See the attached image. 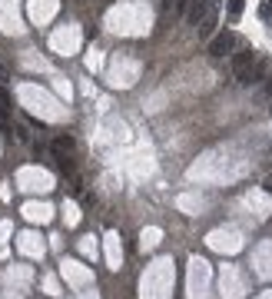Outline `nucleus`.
<instances>
[{
	"instance_id": "nucleus-4",
	"label": "nucleus",
	"mask_w": 272,
	"mask_h": 299,
	"mask_svg": "<svg viewBox=\"0 0 272 299\" xmlns=\"http://www.w3.org/2000/svg\"><path fill=\"white\" fill-rule=\"evenodd\" d=\"M196 30H199V37H213V33H216V7L196 23Z\"/></svg>"
},
{
	"instance_id": "nucleus-9",
	"label": "nucleus",
	"mask_w": 272,
	"mask_h": 299,
	"mask_svg": "<svg viewBox=\"0 0 272 299\" xmlns=\"http://www.w3.org/2000/svg\"><path fill=\"white\" fill-rule=\"evenodd\" d=\"M259 17H262V20H269V17H272V0H262V7H259Z\"/></svg>"
},
{
	"instance_id": "nucleus-2",
	"label": "nucleus",
	"mask_w": 272,
	"mask_h": 299,
	"mask_svg": "<svg viewBox=\"0 0 272 299\" xmlns=\"http://www.w3.org/2000/svg\"><path fill=\"white\" fill-rule=\"evenodd\" d=\"M209 10H213V0H189V7H186V20L196 27V23L203 20Z\"/></svg>"
},
{
	"instance_id": "nucleus-1",
	"label": "nucleus",
	"mask_w": 272,
	"mask_h": 299,
	"mask_svg": "<svg viewBox=\"0 0 272 299\" xmlns=\"http://www.w3.org/2000/svg\"><path fill=\"white\" fill-rule=\"evenodd\" d=\"M232 47H236V33L222 30V33H216V37L209 40V57H226Z\"/></svg>"
},
{
	"instance_id": "nucleus-8",
	"label": "nucleus",
	"mask_w": 272,
	"mask_h": 299,
	"mask_svg": "<svg viewBox=\"0 0 272 299\" xmlns=\"http://www.w3.org/2000/svg\"><path fill=\"white\" fill-rule=\"evenodd\" d=\"M7 110H10V93L0 87V113H7Z\"/></svg>"
},
{
	"instance_id": "nucleus-5",
	"label": "nucleus",
	"mask_w": 272,
	"mask_h": 299,
	"mask_svg": "<svg viewBox=\"0 0 272 299\" xmlns=\"http://www.w3.org/2000/svg\"><path fill=\"white\" fill-rule=\"evenodd\" d=\"M54 150H56V153H73V150H76L73 136H54Z\"/></svg>"
},
{
	"instance_id": "nucleus-3",
	"label": "nucleus",
	"mask_w": 272,
	"mask_h": 299,
	"mask_svg": "<svg viewBox=\"0 0 272 299\" xmlns=\"http://www.w3.org/2000/svg\"><path fill=\"white\" fill-rule=\"evenodd\" d=\"M252 60H256V50H252V47H246V50H239V54H232V70L239 73V70L252 66Z\"/></svg>"
},
{
	"instance_id": "nucleus-12",
	"label": "nucleus",
	"mask_w": 272,
	"mask_h": 299,
	"mask_svg": "<svg viewBox=\"0 0 272 299\" xmlns=\"http://www.w3.org/2000/svg\"><path fill=\"white\" fill-rule=\"evenodd\" d=\"M3 80H7V66L0 63V83H3Z\"/></svg>"
},
{
	"instance_id": "nucleus-7",
	"label": "nucleus",
	"mask_w": 272,
	"mask_h": 299,
	"mask_svg": "<svg viewBox=\"0 0 272 299\" xmlns=\"http://www.w3.org/2000/svg\"><path fill=\"white\" fill-rule=\"evenodd\" d=\"M242 10H246V0H229V7H226L229 20H239V17H242Z\"/></svg>"
},
{
	"instance_id": "nucleus-13",
	"label": "nucleus",
	"mask_w": 272,
	"mask_h": 299,
	"mask_svg": "<svg viewBox=\"0 0 272 299\" xmlns=\"http://www.w3.org/2000/svg\"><path fill=\"white\" fill-rule=\"evenodd\" d=\"M269 113H272V110H269Z\"/></svg>"
},
{
	"instance_id": "nucleus-10",
	"label": "nucleus",
	"mask_w": 272,
	"mask_h": 299,
	"mask_svg": "<svg viewBox=\"0 0 272 299\" xmlns=\"http://www.w3.org/2000/svg\"><path fill=\"white\" fill-rule=\"evenodd\" d=\"M13 133H17V140H23V143H27V140H30V133H27V126H20V123H17V126H13Z\"/></svg>"
},
{
	"instance_id": "nucleus-11",
	"label": "nucleus",
	"mask_w": 272,
	"mask_h": 299,
	"mask_svg": "<svg viewBox=\"0 0 272 299\" xmlns=\"http://www.w3.org/2000/svg\"><path fill=\"white\" fill-rule=\"evenodd\" d=\"M262 90H266V97H272V66H269V73H266V87Z\"/></svg>"
},
{
	"instance_id": "nucleus-6",
	"label": "nucleus",
	"mask_w": 272,
	"mask_h": 299,
	"mask_svg": "<svg viewBox=\"0 0 272 299\" xmlns=\"http://www.w3.org/2000/svg\"><path fill=\"white\" fill-rule=\"evenodd\" d=\"M54 160H56V170L73 173V160H70V153H56V150H54Z\"/></svg>"
}]
</instances>
